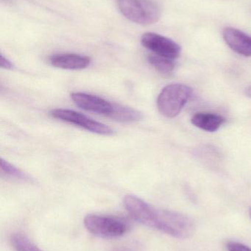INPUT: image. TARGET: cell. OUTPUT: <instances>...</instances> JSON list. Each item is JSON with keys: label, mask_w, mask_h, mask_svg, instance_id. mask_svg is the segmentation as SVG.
Instances as JSON below:
<instances>
[{"label": "cell", "mask_w": 251, "mask_h": 251, "mask_svg": "<svg viewBox=\"0 0 251 251\" xmlns=\"http://www.w3.org/2000/svg\"><path fill=\"white\" fill-rule=\"evenodd\" d=\"M192 94L193 90L188 85L179 83L167 85L158 97L159 113L167 119L176 117L188 102Z\"/></svg>", "instance_id": "cell-1"}, {"label": "cell", "mask_w": 251, "mask_h": 251, "mask_svg": "<svg viewBox=\"0 0 251 251\" xmlns=\"http://www.w3.org/2000/svg\"><path fill=\"white\" fill-rule=\"evenodd\" d=\"M117 5L124 16L138 25H153L162 15L159 6L150 0H117Z\"/></svg>", "instance_id": "cell-2"}, {"label": "cell", "mask_w": 251, "mask_h": 251, "mask_svg": "<svg viewBox=\"0 0 251 251\" xmlns=\"http://www.w3.org/2000/svg\"><path fill=\"white\" fill-rule=\"evenodd\" d=\"M84 226L93 235L105 239H115L126 234L128 226L120 218L90 214L84 218Z\"/></svg>", "instance_id": "cell-3"}, {"label": "cell", "mask_w": 251, "mask_h": 251, "mask_svg": "<svg viewBox=\"0 0 251 251\" xmlns=\"http://www.w3.org/2000/svg\"><path fill=\"white\" fill-rule=\"evenodd\" d=\"M124 204L133 219L145 226L159 230L162 209H156L142 199L131 195L125 196Z\"/></svg>", "instance_id": "cell-4"}, {"label": "cell", "mask_w": 251, "mask_h": 251, "mask_svg": "<svg viewBox=\"0 0 251 251\" xmlns=\"http://www.w3.org/2000/svg\"><path fill=\"white\" fill-rule=\"evenodd\" d=\"M50 116L57 120L78 126L87 131L101 135H112L113 133V130L109 126L97 122L82 113L74 110L55 109L50 112Z\"/></svg>", "instance_id": "cell-5"}, {"label": "cell", "mask_w": 251, "mask_h": 251, "mask_svg": "<svg viewBox=\"0 0 251 251\" xmlns=\"http://www.w3.org/2000/svg\"><path fill=\"white\" fill-rule=\"evenodd\" d=\"M195 231V224L192 219L174 211L163 209L160 231L178 239L189 238Z\"/></svg>", "instance_id": "cell-6"}, {"label": "cell", "mask_w": 251, "mask_h": 251, "mask_svg": "<svg viewBox=\"0 0 251 251\" xmlns=\"http://www.w3.org/2000/svg\"><path fill=\"white\" fill-rule=\"evenodd\" d=\"M141 44L154 54L175 60L179 57L181 49L173 40L154 32H146L141 37Z\"/></svg>", "instance_id": "cell-7"}, {"label": "cell", "mask_w": 251, "mask_h": 251, "mask_svg": "<svg viewBox=\"0 0 251 251\" xmlns=\"http://www.w3.org/2000/svg\"><path fill=\"white\" fill-rule=\"evenodd\" d=\"M71 98L77 106L91 113L109 117L113 110V103L97 96L78 92L72 94Z\"/></svg>", "instance_id": "cell-8"}, {"label": "cell", "mask_w": 251, "mask_h": 251, "mask_svg": "<svg viewBox=\"0 0 251 251\" xmlns=\"http://www.w3.org/2000/svg\"><path fill=\"white\" fill-rule=\"evenodd\" d=\"M223 37L233 51L245 57H251V35L236 28L225 27Z\"/></svg>", "instance_id": "cell-9"}, {"label": "cell", "mask_w": 251, "mask_h": 251, "mask_svg": "<svg viewBox=\"0 0 251 251\" xmlns=\"http://www.w3.org/2000/svg\"><path fill=\"white\" fill-rule=\"evenodd\" d=\"M49 62L52 66L66 70H82L91 64V58L81 54L65 53L50 56Z\"/></svg>", "instance_id": "cell-10"}, {"label": "cell", "mask_w": 251, "mask_h": 251, "mask_svg": "<svg viewBox=\"0 0 251 251\" xmlns=\"http://www.w3.org/2000/svg\"><path fill=\"white\" fill-rule=\"evenodd\" d=\"M225 121L226 120L225 118L221 115L202 112V113H195L192 117L191 123L195 126L203 131L215 132L225 123Z\"/></svg>", "instance_id": "cell-11"}, {"label": "cell", "mask_w": 251, "mask_h": 251, "mask_svg": "<svg viewBox=\"0 0 251 251\" xmlns=\"http://www.w3.org/2000/svg\"><path fill=\"white\" fill-rule=\"evenodd\" d=\"M109 118L123 123H133L141 120L142 115L138 110L113 103V110Z\"/></svg>", "instance_id": "cell-12"}, {"label": "cell", "mask_w": 251, "mask_h": 251, "mask_svg": "<svg viewBox=\"0 0 251 251\" xmlns=\"http://www.w3.org/2000/svg\"><path fill=\"white\" fill-rule=\"evenodd\" d=\"M148 61L156 71L164 75H169L173 72L175 68V63L173 60L156 54L149 55Z\"/></svg>", "instance_id": "cell-13"}, {"label": "cell", "mask_w": 251, "mask_h": 251, "mask_svg": "<svg viewBox=\"0 0 251 251\" xmlns=\"http://www.w3.org/2000/svg\"><path fill=\"white\" fill-rule=\"evenodd\" d=\"M10 243L15 251H43L37 247L28 237L19 233L12 234Z\"/></svg>", "instance_id": "cell-14"}, {"label": "cell", "mask_w": 251, "mask_h": 251, "mask_svg": "<svg viewBox=\"0 0 251 251\" xmlns=\"http://www.w3.org/2000/svg\"><path fill=\"white\" fill-rule=\"evenodd\" d=\"M1 171L3 174L9 176L12 178H17V179L23 180V181H29L30 180L29 176L24 173L23 171L19 170L16 167L13 166L11 164L9 163L7 161L1 159Z\"/></svg>", "instance_id": "cell-15"}, {"label": "cell", "mask_w": 251, "mask_h": 251, "mask_svg": "<svg viewBox=\"0 0 251 251\" xmlns=\"http://www.w3.org/2000/svg\"><path fill=\"white\" fill-rule=\"evenodd\" d=\"M228 251H251V248L241 244V243L230 242L227 245Z\"/></svg>", "instance_id": "cell-16"}, {"label": "cell", "mask_w": 251, "mask_h": 251, "mask_svg": "<svg viewBox=\"0 0 251 251\" xmlns=\"http://www.w3.org/2000/svg\"><path fill=\"white\" fill-rule=\"evenodd\" d=\"M0 66L2 69H8V70H11L14 67L13 63L7 57H4L2 54L0 55Z\"/></svg>", "instance_id": "cell-17"}, {"label": "cell", "mask_w": 251, "mask_h": 251, "mask_svg": "<svg viewBox=\"0 0 251 251\" xmlns=\"http://www.w3.org/2000/svg\"><path fill=\"white\" fill-rule=\"evenodd\" d=\"M245 94H246V95L248 97L251 99V85L246 88Z\"/></svg>", "instance_id": "cell-18"}, {"label": "cell", "mask_w": 251, "mask_h": 251, "mask_svg": "<svg viewBox=\"0 0 251 251\" xmlns=\"http://www.w3.org/2000/svg\"><path fill=\"white\" fill-rule=\"evenodd\" d=\"M249 215H250V217L251 218V208H250V210H249Z\"/></svg>", "instance_id": "cell-19"}]
</instances>
